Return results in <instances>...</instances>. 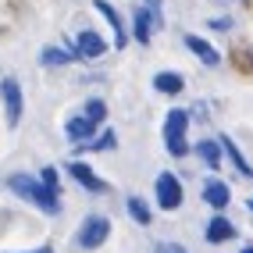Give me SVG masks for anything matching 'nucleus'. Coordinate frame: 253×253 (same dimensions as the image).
Returning a JSON list of instances; mask_svg holds the SVG:
<instances>
[{
	"mask_svg": "<svg viewBox=\"0 0 253 253\" xmlns=\"http://www.w3.org/2000/svg\"><path fill=\"white\" fill-rule=\"evenodd\" d=\"M7 185H11L14 196H22L25 204H36V207L46 211V214H57V211H61L57 189H50V185H46L43 178H36V175H11Z\"/></svg>",
	"mask_w": 253,
	"mask_h": 253,
	"instance_id": "nucleus-1",
	"label": "nucleus"
},
{
	"mask_svg": "<svg viewBox=\"0 0 253 253\" xmlns=\"http://www.w3.org/2000/svg\"><path fill=\"white\" fill-rule=\"evenodd\" d=\"M185 128H189V114L182 107L178 111H168L164 118V146L171 157H185L189 154V143H185Z\"/></svg>",
	"mask_w": 253,
	"mask_h": 253,
	"instance_id": "nucleus-2",
	"label": "nucleus"
},
{
	"mask_svg": "<svg viewBox=\"0 0 253 253\" xmlns=\"http://www.w3.org/2000/svg\"><path fill=\"white\" fill-rule=\"evenodd\" d=\"M107 235H111V221H107V217H100V214H89L86 221L79 225L75 243H79L82 250H96V246L107 243Z\"/></svg>",
	"mask_w": 253,
	"mask_h": 253,
	"instance_id": "nucleus-3",
	"label": "nucleus"
},
{
	"mask_svg": "<svg viewBox=\"0 0 253 253\" xmlns=\"http://www.w3.org/2000/svg\"><path fill=\"white\" fill-rule=\"evenodd\" d=\"M0 100H4V114H7V125L14 128L22 122V86H18V79H4L0 82Z\"/></svg>",
	"mask_w": 253,
	"mask_h": 253,
	"instance_id": "nucleus-4",
	"label": "nucleus"
},
{
	"mask_svg": "<svg viewBox=\"0 0 253 253\" xmlns=\"http://www.w3.org/2000/svg\"><path fill=\"white\" fill-rule=\"evenodd\" d=\"M157 204H161L164 211H178V207H182V182H178L171 171L157 175Z\"/></svg>",
	"mask_w": 253,
	"mask_h": 253,
	"instance_id": "nucleus-5",
	"label": "nucleus"
},
{
	"mask_svg": "<svg viewBox=\"0 0 253 253\" xmlns=\"http://www.w3.org/2000/svg\"><path fill=\"white\" fill-rule=\"evenodd\" d=\"M75 50H79V57H86V61H96V57H104L107 54V43L100 32L86 29V32H79V40H75Z\"/></svg>",
	"mask_w": 253,
	"mask_h": 253,
	"instance_id": "nucleus-6",
	"label": "nucleus"
},
{
	"mask_svg": "<svg viewBox=\"0 0 253 253\" xmlns=\"http://www.w3.org/2000/svg\"><path fill=\"white\" fill-rule=\"evenodd\" d=\"M68 175L82 185V189H89V193H104V189H107V182L100 178L89 164H82V161H72V164H68Z\"/></svg>",
	"mask_w": 253,
	"mask_h": 253,
	"instance_id": "nucleus-7",
	"label": "nucleus"
},
{
	"mask_svg": "<svg viewBox=\"0 0 253 253\" xmlns=\"http://www.w3.org/2000/svg\"><path fill=\"white\" fill-rule=\"evenodd\" d=\"M93 132H96V122H93L89 114H82V118H72V122L64 125V136H68L72 143H82V146H86V143L93 139Z\"/></svg>",
	"mask_w": 253,
	"mask_h": 253,
	"instance_id": "nucleus-8",
	"label": "nucleus"
},
{
	"mask_svg": "<svg viewBox=\"0 0 253 253\" xmlns=\"http://www.w3.org/2000/svg\"><path fill=\"white\" fill-rule=\"evenodd\" d=\"M228 200H232V193H228V185H225L221 178L204 182V204H207V207L221 211V207H228Z\"/></svg>",
	"mask_w": 253,
	"mask_h": 253,
	"instance_id": "nucleus-9",
	"label": "nucleus"
},
{
	"mask_svg": "<svg viewBox=\"0 0 253 253\" xmlns=\"http://www.w3.org/2000/svg\"><path fill=\"white\" fill-rule=\"evenodd\" d=\"M207 243H228L232 239V235H235V225L228 221V217H221V214H217V217H211V221H207Z\"/></svg>",
	"mask_w": 253,
	"mask_h": 253,
	"instance_id": "nucleus-10",
	"label": "nucleus"
},
{
	"mask_svg": "<svg viewBox=\"0 0 253 253\" xmlns=\"http://www.w3.org/2000/svg\"><path fill=\"white\" fill-rule=\"evenodd\" d=\"M182 86H185V79H182L178 72H157V75H154V89L164 93V96L182 93Z\"/></svg>",
	"mask_w": 253,
	"mask_h": 253,
	"instance_id": "nucleus-11",
	"label": "nucleus"
},
{
	"mask_svg": "<svg viewBox=\"0 0 253 253\" xmlns=\"http://www.w3.org/2000/svg\"><path fill=\"white\" fill-rule=\"evenodd\" d=\"M185 46H189V50H193V54L204 61V64H211V68H214L217 61H221V54H217V50H214L207 40H200V36H185Z\"/></svg>",
	"mask_w": 253,
	"mask_h": 253,
	"instance_id": "nucleus-12",
	"label": "nucleus"
},
{
	"mask_svg": "<svg viewBox=\"0 0 253 253\" xmlns=\"http://www.w3.org/2000/svg\"><path fill=\"white\" fill-rule=\"evenodd\" d=\"M96 11H100V14H104V18L111 22V29H114V43H118V46H125V43H128V32H125L122 18H118V11H114L111 4H104V0H96Z\"/></svg>",
	"mask_w": 253,
	"mask_h": 253,
	"instance_id": "nucleus-13",
	"label": "nucleus"
},
{
	"mask_svg": "<svg viewBox=\"0 0 253 253\" xmlns=\"http://www.w3.org/2000/svg\"><path fill=\"white\" fill-rule=\"evenodd\" d=\"M221 139H200L196 143V154H200V161H204L207 168H217V164H221Z\"/></svg>",
	"mask_w": 253,
	"mask_h": 253,
	"instance_id": "nucleus-14",
	"label": "nucleus"
},
{
	"mask_svg": "<svg viewBox=\"0 0 253 253\" xmlns=\"http://www.w3.org/2000/svg\"><path fill=\"white\" fill-rule=\"evenodd\" d=\"M154 29H157V22H154V14H150V7H139V11H136V40H139L143 46H150Z\"/></svg>",
	"mask_w": 253,
	"mask_h": 253,
	"instance_id": "nucleus-15",
	"label": "nucleus"
},
{
	"mask_svg": "<svg viewBox=\"0 0 253 253\" xmlns=\"http://www.w3.org/2000/svg\"><path fill=\"white\" fill-rule=\"evenodd\" d=\"M221 146H225V154L232 157V164H235V168H239V171H243L246 178H253V168H250V161L243 157V150H239V146H235V143H232L228 136H221Z\"/></svg>",
	"mask_w": 253,
	"mask_h": 253,
	"instance_id": "nucleus-16",
	"label": "nucleus"
},
{
	"mask_svg": "<svg viewBox=\"0 0 253 253\" xmlns=\"http://www.w3.org/2000/svg\"><path fill=\"white\" fill-rule=\"evenodd\" d=\"M79 54H72L68 46H46L43 50V64H68V61H75Z\"/></svg>",
	"mask_w": 253,
	"mask_h": 253,
	"instance_id": "nucleus-17",
	"label": "nucleus"
},
{
	"mask_svg": "<svg viewBox=\"0 0 253 253\" xmlns=\"http://www.w3.org/2000/svg\"><path fill=\"white\" fill-rule=\"evenodd\" d=\"M128 214H132V217H136V221H139V225H150V207L143 204V200H139V196H128Z\"/></svg>",
	"mask_w": 253,
	"mask_h": 253,
	"instance_id": "nucleus-18",
	"label": "nucleus"
},
{
	"mask_svg": "<svg viewBox=\"0 0 253 253\" xmlns=\"http://www.w3.org/2000/svg\"><path fill=\"white\" fill-rule=\"evenodd\" d=\"M86 114H89L93 122L100 125V122H104V118H107V104H104V100L96 96V100H89V104H86Z\"/></svg>",
	"mask_w": 253,
	"mask_h": 253,
	"instance_id": "nucleus-19",
	"label": "nucleus"
},
{
	"mask_svg": "<svg viewBox=\"0 0 253 253\" xmlns=\"http://www.w3.org/2000/svg\"><path fill=\"white\" fill-rule=\"evenodd\" d=\"M86 150H114V132H104L96 143H86Z\"/></svg>",
	"mask_w": 253,
	"mask_h": 253,
	"instance_id": "nucleus-20",
	"label": "nucleus"
},
{
	"mask_svg": "<svg viewBox=\"0 0 253 253\" xmlns=\"http://www.w3.org/2000/svg\"><path fill=\"white\" fill-rule=\"evenodd\" d=\"M40 178L50 185V189H57V171H54V168H43V171H40Z\"/></svg>",
	"mask_w": 253,
	"mask_h": 253,
	"instance_id": "nucleus-21",
	"label": "nucleus"
},
{
	"mask_svg": "<svg viewBox=\"0 0 253 253\" xmlns=\"http://www.w3.org/2000/svg\"><path fill=\"white\" fill-rule=\"evenodd\" d=\"M157 253H189V250L178 246V243H157Z\"/></svg>",
	"mask_w": 253,
	"mask_h": 253,
	"instance_id": "nucleus-22",
	"label": "nucleus"
},
{
	"mask_svg": "<svg viewBox=\"0 0 253 253\" xmlns=\"http://www.w3.org/2000/svg\"><path fill=\"white\" fill-rule=\"evenodd\" d=\"M22 253H54L50 246H40V250H22Z\"/></svg>",
	"mask_w": 253,
	"mask_h": 253,
	"instance_id": "nucleus-23",
	"label": "nucleus"
},
{
	"mask_svg": "<svg viewBox=\"0 0 253 253\" xmlns=\"http://www.w3.org/2000/svg\"><path fill=\"white\" fill-rule=\"evenodd\" d=\"M243 253H253V246H246V250H243Z\"/></svg>",
	"mask_w": 253,
	"mask_h": 253,
	"instance_id": "nucleus-24",
	"label": "nucleus"
},
{
	"mask_svg": "<svg viewBox=\"0 0 253 253\" xmlns=\"http://www.w3.org/2000/svg\"><path fill=\"white\" fill-rule=\"evenodd\" d=\"M250 211H253V200H250Z\"/></svg>",
	"mask_w": 253,
	"mask_h": 253,
	"instance_id": "nucleus-25",
	"label": "nucleus"
}]
</instances>
